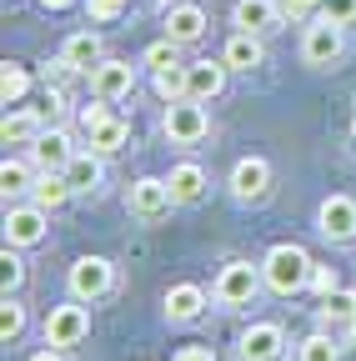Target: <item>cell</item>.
I'll return each instance as SVG.
<instances>
[{
  "mask_svg": "<svg viewBox=\"0 0 356 361\" xmlns=\"http://www.w3.org/2000/svg\"><path fill=\"white\" fill-rule=\"evenodd\" d=\"M46 226H51V211L46 206H6V241L11 246H35V241H46Z\"/></svg>",
  "mask_w": 356,
  "mask_h": 361,
  "instance_id": "9c48e42d",
  "label": "cell"
},
{
  "mask_svg": "<svg viewBox=\"0 0 356 361\" xmlns=\"http://www.w3.org/2000/svg\"><path fill=\"white\" fill-rule=\"evenodd\" d=\"M40 336H46V346H61V351L80 346L85 336H91V311H85V301L70 296V301L51 306V311H46V326H40Z\"/></svg>",
  "mask_w": 356,
  "mask_h": 361,
  "instance_id": "7a4b0ae2",
  "label": "cell"
},
{
  "mask_svg": "<svg viewBox=\"0 0 356 361\" xmlns=\"http://www.w3.org/2000/svg\"><path fill=\"white\" fill-rule=\"evenodd\" d=\"M311 251L306 246H296V241H281V246H271L261 256V276H266V286H271L276 296H296L306 281H311Z\"/></svg>",
  "mask_w": 356,
  "mask_h": 361,
  "instance_id": "6da1fadb",
  "label": "cell"
},
{
  "mask_svg": "<svg viewBox=\"0 0 356 361\" xmlns=\"http://www.w3.org/2000/svg\"><path fill=\"white\" fill-rule=\"evenodd\" d=\"M266 191H271V166L261 156H246V161L231 166V196L236 201H261Z\"/></svg>",
  "mask_w": 356,
  "mask_h": 361,
  "instance_id": "5bb4252c",
  "label": "cell"
},
{
  "mask_svg": "<svg viewBox=\"0 0 356 361\" xmlns=\"http://www.w3.org/2000/svg\"><path fill=\"white\" fill-rule=\"evenodd\" d=\"M166 316H171V322H196V316L206 311V291L196 286V281H176L171 291H166Z\"/></svg>",
  "mask_w": 356,
  "mask_h": 361,
  "instance_id": "44dd1931",
  "label": "cell"
},
{
  "mask_svg": "<svg viewBox=\"0 0 356 361\" xmlns=\"http://www.w3.org/2000/svg\"><path fill=\"white\" fill-rule=\"evenodd\" d=\"M341 51H346V40H341V25H331V20H311L306 25V35H301V61L306 66H317V71H331L336 61H341Z\"/></svg>",
  "mask_w": 356,
  "mask_h": 361,
  "instance_id": "8992f818",
  "label": "cell"
},
{
  "mask_svg": "<svg viewBox=\"0 0 356 361\" xmlns=\"http://www.w3.org/2000/svg\"><path fill=\"white\" fill-rule=\"evenodd\" d=\"M156 96L171 106V101H186L191 85H186V66H171V71H156Z\"/></svg>",
  "mask_w": 356,
  "mask_h": 361,
  "instance_id": "83f0119b",
  "label": "cell"
},
{
  "mask_svg": "<svg viewBox=\"0 0 356 361\" xmlns=\"http://www.w3.org/2000/svg\"><path fill=\"white\" fill-rule=\"evenodd\" d=\"M70 156H75V141H70V130H61V126L40 130L35 141H30V161H35V171H66Z\"/></svg>",
  "mask_w": 356,
  "mask_h": 361,
  "instance_id": "7c38bea8",
  "label": "cell"
},
{
  "mask_svg": "<svg viewBox=\"0 0 356 361\" xmlns=\"http://www.w3.org/2000/svg\"><path fill=\"white\" fill-rule=\"evenodd\" d=\"M30 361H61V346H46V351H35Z\"/></svg>",
  "mask_w": 356,
  "mask_h": 361,
  "instance_id": "74e56055",
  "label": "cell"
},
{
  "mask_svg": "<svg viewBox=\"0 0 356 361\" xmlns=\"http://www.w3.org/2000/svg\"><path fill=\"white\" fill-rule=\"evenodd\" d=\"M317 316H321V326H351V322H356V291H351V286L326 291L321 306H317Z\"/></svg>",
  "mask_w": 356,
  "mask_h": 361,
  "instance_id": "cb8c5ba5",
  "label": "cell"
},
{
  "mask_svg": "<svg viewBox=\"0 0 356 361\" xmlns=\"http://www.w3.org/2000/svg\"><path fill=\"white\" fill-rule=\"evenodd\" d=\"M281 20H286L281 0H236V6H231V25L251 30V35H271Z\"/></svg>",
  "mask_w": 356,
  "mask_h": 361,
  "instance_id": "8fae6325",
  "label": "cell"
},
{
  "mask_svg": "<svg viewBox=\"0 0 356 361\" xmlns=\"http://www.w3.org/2000/svg\"><path fill=\"white\" fill-rule=\"evenodd\" d=\"M35 176H40L35 161H6V166H0V191H6V201L35 191Z\"/></svg>",
  "mask_w": 356,
  "mask_h": 361,
  "instance_id": "484cf974",
  "label": "cell"
},
{
  "mask_svg": "<svg viewBox=\"0 0 356 361\" xmlns=\"http://www.w3.org/2000/svg\"><path fill=\"white\" fill-rule=\"evenodd\" d=\"M166 186H171V196H176V206H191V201H201L206 196V171L196 166V161H176L171 166V176H166Z\"/></svg>",
  "mask_w": 356,
  "mask_h": 361,
  "instance_id": "d6986e66",
  "label": "cell"
},
{
  "mask_svg": "<svg viewBox=\"0 0 356 361\" xmlns=\"http://www.w3.org/2000/svg\"><path fill=\"white\" fill-rule=\"evenodd\" d=\"M351 156H356V130H351Z\"/></svg>",
  "mask_w": 356,
  "mask_h": 361,
  "instance_id": "ab89813d",
  "label": "cell"
},
{
  "mask_svg": "<svg viewBox=\"0 0 356 361\" xmlns=\"http://www.w3.org/2000/svg\"><path fill=\"white\" fill-rule=\"evenodd\" d=\"M221 61H226L231 71H256V66H266V45H261V35L236 30V35L226 40V51H221Z\"/></svg>",
  "mask_w": 356,
  "mask_h": 361,
  "instance_id": "7402d4cb",
  "label": "cell"
},
{
  "mask_svg": "<svg viewBox=\"0 0 356 361\" xmlns=\"http://www.w3.org/2000/svg\"><path fill=\"white\" fill-rule=\"evenodd\" d=\"M171 361H216V346H206V341H191V346H181Z\"/></svg>",
  "mask_w": 356,
  "mask_h": 361,
  "instance_id": "8d00e7d4",
  "label": "cell"
},
{
  "mask_svg": "<svg viewBox=\"0 0 356 361\" xmlns=\"http://www.w3.org/2000/svg\"><path fill=\"white\" fill-rule=\"evenodd\" d=\"M296 361H341V351H336L331 331H311V336L296 346Z\"/></svg>",
  "mask_w": 356,
  "mask_h": 361,
  "instance_id": "f1b7e54d",
  "label": "cell"
},
{
  "mask_svg": "<svg viewBox=\"0 0 356 361\" xmlns=\"http://www.w3.org/2000/svg\"><path fill=\"white\" fill-rule=\"evenodd\" d=\"M121 11H125V0H85V16L101 20V25H106V20H116Z\"/></svg>",
  "mask_w": 356,
  "mask_h": 361,
  "instance_id": "836d02e7",
  "label": "cell"
},
{
  "mask_svg": "<svg viewBox=\"0 0 356 361\" xmlns=\"http://www.w3.org/2000/svg\"><path fill=\"white\" fill-rule=\"evenodd\" d=\"M281 11H286L291 20H311V16L321 11V0H281Z\"/></svg>",
  "mask_w": 356,
  "mask_h": 361,
  "instance_id": "d590c367",
  "label": "cell"
},
{
  "mask_svg": "<svg viewBox=\"0 0 356 361\" xmlns=\"http://www.w3.org/2000/svg\"><path fill=\"white\" fill-rule=\"evenodd\" d=\"M166 135H171V146H196L211 135V116H206V101H171L166 106Z\"/></svg>",
  "mask_w": 356,
  "mask_h": 361,
  "instance_id": "3957f363",
  "label": "cell"
},
{
  "mask_svg": "<svg viewBox=\"0 0 356 361\" xmlns=\"http://www.w3.org/2000/svg\"><path fill=\"white\" fill-rule=\"evenodd\" d=\"M317 16L331 20V25H356V0H321Z\"/></svg>",
  "mask_w": 356,
  "mask_h": 361,
  "instance_id": "d6a6232c",
  "label": "cell"
},
{
  "mask_svg": "<svg viewBox=\"0 0 356 361\" xmlns=\"http://www.w3.org/2000/svg\"><path fill=\"white\" fill-rule=\"evenodd\" d=\"M66 180H70V191H75V196L96 191L101 180H106V156H96L91 146L75 151V156H70V166H66Z\"/></svg>",
  "mask_w": 356,
  "mask_h": 361,
  "instance_id": "ffe728a7",
  "label": "cell"
},
{
  "mask_svg": "<svg viewBox=\"0 0 356 361\" xmlns=\"http://www.w3.org/2000/svg\"><path fill=\"white\" fill-rule=\"evenodd\" d=\"M70 196H75V191H70L66 171H40V176H35V191H30V201H35V206H46V211H61Z\"/></svg>",
  "mask_w": 356,
  "mask_h": 361,
  "instance_id": "603a6c76",
  "label": "cell"
},
{
  "mask_svg": "<svg viewBox=\"0 0 356 361\" xmlns=\"http://www.w3.org/2000/svg\"><path fill=\"white\" fill-rule=\"evenodd\" d=\"M70 296H80V301H101L111 286H116V261H106V256H80L75 266H70Z\"/></svg>",
  "mask_w": 356,
  "mask_h": 361,
  "instance_id": "52a82bcc",
  "label": "cell"
},
{
  "mask_svg": "<svg viewBox=\"0 0 356 361\" xmlns=\"http://www.w3.org/2000/svg\"><path fill=\"white\" fill-rule=\"evenodd\" d=\"M46 11H66V6H75V0H40Z\"/></svg>",
  "mask_w": 356,
  "mask_h": 361,
  "instance_id": "f35d334b",
  "label": "cell"
},
{
  "mask_svg": "<svg viewBox=\"0 0 356 361\" xmlns=\"http://www.w3.org/2000/svg\"><path fill=\"white\" fill-rule=\"evenodd\" d=\"M130 90H136V66L130 61H116V56H106L96 71H91V96L96 101H125Z\"/></svg>",
  "mask_w": 356,
  "mask_h": 361,
  "instance_id": "ba28073f",
  "label": "cell"
},
{
  "mask_svg": "<svg viewBox=\"0 0 356 361\" xmlns=\"http://www.w3.org/2000/svg\"><path fill=\"white\" fill-rule=\"evenodd\" d=\"M166 35H171L176 45H196V40L206 35V11L191 6V0L171 6V11H166Z\"/></svg>",
  "mask_w": 356,
  "mask_h": 361,
  "instance_id": "e0dca14e",
  "label": "cell"
},
{
  "mask_svg": "<svg viewBox=\"0 0 356 361\" xmlns=\"http://www.w3.org/2000/svg\"><path fill=\"white\" fill-rule=\"evenodd\" d=\"M20 281H25V266H20V256H16V246L6 241V251H0V291H6V296H11V291H16Z\"/></svg>",
  "mask_w": 356,
  "mask_h": 361,
  "instance_id": "1f68e13d",
  "label": "cell"
},
{
  "mask_svg": "<svg viewBox=\"0 0 356 361\" xmlns=\"http://www.w3.org/2000/svg\"><path fill=\"white\" fill-rule=\"evenodd\" d=\"M141 66H151V71H171V66H181V45H176L171 35H161L156 45H146Z\"/></svg>",
  "mask_w": 356,
  "mask_h": 361,
  "instance_id": "f546056e",
  "label": "cell"
},
{
  "mask_svg": "<svg viewBox=\"0 0 356 361\" xmlns=\"http://www.w3.org/2000/svg\"><path fill=\"white\" fill-rule=\"evenodd\" d=\"M20 331H25V306L16 296H6L0 301V341H16Z\"/></svg>",
  "mask_w": 356,
  "mask_h": 361,
  "instance_id": "4dcf8cb0",
  "label": "cell"
},
{
  "mask_svg": "<svg viewBox=\"0 0 356 361\" xmlns=\"http://www.w3.org/2000/svg\"><path fill=\"white\" fill-rule=\"evenodd\" d=\"M61 61H66L75 75H80V71L91 75V71L106 61V51H101V35H96V30H75V35H66V45H61Z\"/></svg>",
  "mask_w": 356,
  "mask_h": 361,
  "instance_id": "2e32d148",
  "label": "cell"
},
{
  "mask_svg": "<svg viewBox=\"0 0 356 361\" xmlns=\"http://www.w3.org/2000/svg\"><path fill=\"white\" fill-rule=\"evenodd\" d=\"M266 286V276H261V266H251V261H226L221 266V276H216V286H211V296L221 301V306H251V296Z\"/></svg>",
  "mask_w": 356,
  "mask_h": 361,
  "instance_id": "277c9868",
  "label": "cell"
},
{
  "mask_svg": "<svg viewBox=\"0 0 356 361\" xmlns=\"http://www.w3.org/2000/svg\"><path fill=\"white\" fill-rule=\"evenodd\" d=\"M171 206H176V196H171V186H166V176H141V180H130L125 211L136 216V221L156 226V221H166V216H171Z\"/></svg>",
  "mask_w": 356,
  "mask_h": 361,
  "instance_id": "5b68a950",
  "label": "cell"
},
{
  "mask_svg": "<svg viewBox=\"0 0 356 361\" xmlns=\"http://www.w3.org/2000/svg\"><path fill=\"white\" fill-rule=\"evenodd\" d=\"M286 351V331L276 322H251L241 331V361H281Z\"/></svg>",
  "mask_w": 356,
  "mask_h": 361,
  "instance_id": "4fadbf2b",
  "label": "cell"
},
{
  "mask_svg": "<svg viewBox=\"0 0 356 361\" xmlns=\"http://www.w3.org/2000/svg\"><path fill=\"white\" fill-rule=\"evenodd\" d=\"M130 141V126L121 121V116H101V121H91V126H85V146H91L96 156H116L121 146Z\"/></svg>",
  "mask_w": 356,
  "mask_h": 361,
  "instance_id": "ac0fdd59",
  "label": "cell"
},
{
  "mask_svg": "<svg viewBox=\"0 0 356 361\" xmlns=\"http://www.w3.org/2000/svg\"><path fill=\"white\" fill-rule=\"evenodd\" d=\"M25 90H30V71H25L20 61H6V66H0V101H6V106H20Z\"/></svg>",
  "mask_w": 356,
  "mask_h": 361,
  "instance_id": "4316f807",
  "label": "cell"
},
{
  "mask_svg": "<svg viewBox=\"0 0 356 361\" xmlns=\"http://www.w3.org/2000/svg\"><path fill=\"white\" fill-rule=\"evenodd\" d=\"M351 336H356V322H351Z\"/></svg>",
  "mask_w": 356,
  "mask_h": 361,
  "instance_id": "60d3db41",
  "label": "cell"
},
{
  "mask_svg": "<svg viewBox=\"0 0 356 361\" xmlns=\"http://www.w3.org/2000/svg\"><path fill=\"white\" fill-rule=\"evenodd\" d=\"M311 291H317V296H326V291H336L341 281H336V271L331 266H311V281H306Z\"/></svg>",
  "mask_w": 356,
  "mask_h": 361,
  "instance_id": "e575fe53",
  "label": "cell"
},
{
  "mask_svg": "<svg viewBox=\"0 0 356 361\" xmlns=\"http://www.w3.org/2000/svg\"><path fill=\"white\" fill-rule=\"evenodd\" d=\"M40 130H46V126H40L35 111H11L6 121H0V141H6V146H25V141H35Z\"/></svg>",
  "mask_w": 356,
  "mask_h": 361,
  "instance_id": "d4e9b609",
  "label": "cell"
},
{
  "mask_svg": "<svg viewBox=\"0 0 356 361\" xmlns=\"http://www.w3.org/2000/svg\"><path fill=\"white\" fill-rule=\"evenodd\" d=\"M226 75H231V66H226V61H191V66H186L191 101H216L221 90H226Z\"/></svg>",
  "mask_w": 356,
  "mask_h": 361,
  "instance_id": "9a60e30c",
  "label": "cell"
},
{
  "mask_svg": "<svg viewBox=\"0 0 356 361\" xmlns=\"http://www.w3.org/2000/svg\"><path fill=\"white\" fill-rule=\"evenodd\" d=\"M317 226H321V236L336 241V246L356 241V201L351 196H326L321 211H317Z\"/></svg>",
  "mask_w": 356,
  "mask_h": 361,
  "instance_id": "30bf717a",
  "label": "cell"
}]
</instances>
